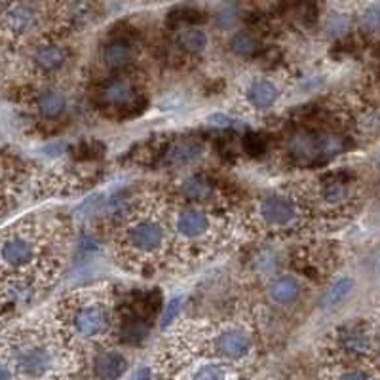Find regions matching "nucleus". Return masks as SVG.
<instances>
[{"instance_id": "1", "label": "nucleus", "mask_w": 380, "mask_h": 380, "mask_svg": "<svg viewBox=\"0 0 380 380\" xmlns=\"http://www.w3.org/2000/svg\"><path fill=\"white\" fill-rule=\"evenodd\" d=\"M170 224L160 213L152 210L135 211L128 217L122 230L124 253L139 257L141 261H152L154 257L168 253Z\"/></svg>"}, {"instance_id": "2", "label": "nucleus", "mask_w": 380, "mask_h": 380, "mask_svg": "<svg viewBox=\"0 0 380 380\" xmlns=\"http://www.w3.org/2000/svg\"><path fill=\"white\" fill-rule=\"evenodd\" d=\"M304 217V205L295 196L283 192H270L259 200L257 219L264 229L285 232L299 226Z\"/></svg>"}, {"instance_id": "3", "label": "nucleus", "mask_w": 380, "mask_h": 380, "mask_svg": "<svg viewBox=\"0 0 380 380\" xmlns=\"http://www.w3.org/2000/svg\"><path fill=\"white\" fill-rule=\"evenodd\" d=\"M171 229L175 236L184 243L208 242L213 234L215 221L205 208L186 205L173 213L171 217Z\"/></svg>"}, {"instance_id": "4", "label": "nucleus", "mask_w": 380, "mask_h": 380, "mask_svg": "<svg viewBox=\"0 0 380 380\" xmlns=\"http://www.w3.org/2000/svg\"><path fill=\"white\" fill-rule=\"evenodd\" d=\"M109 323H111L109 308L105 302L97 301V299L79 301V304L72 308V327L86 339H93V337L107 333Z\"/></svg>"}, {"instance_id": "5", "label": "nucleus", "mask_w": 380, "mask_h": 380, "mask_svg": "<svg viewBox=\"0 0 380 380\" xmlns=\"http://www.w3.org/2000/svg\"><path fill=\"white\" fill-rule=\"evenodd\" d=\"M2 266L6 270H27L36 264L39 243L27 232L6 234L2 240Z\"/></svg>"}, {"instance_id": "6", "label": "nucleus", "mask_w": 380, "mask_h": 380, "mask_svg": "<svg viewBox=\"0 0 380 380\" xmlns=\"http://www.w3.org/2000/svg\"><path fill=\"white\" fill-rule=\"evenodd\" d=\"M215 348L226 360H242L250 352L251 341L242 329H224L217 334Z\"/></svg>"}, {"instance_id": "7", "label": "nucleus", "mask_w": 380, "mask_h": 380, "mask_svg": "<svg viewBox=\"0 0 380 380\" xmlns=\"http://www.w3.org/2000/svg\"><path fill=\"white\" fill-rule=\"evenodd\" d=\"M280 99V86L270 79H259L251 82L245 90V103L255 111H266Z\"/></svg>"}, {"instance_id": "8", "label": "nucleus", "mask_w": 380, "mask_h": 380, "mask_svg": "<svg viewBox=\"0 0 380 380\" xmlns=\"http://www.w3.org/2000/svg\"><path fill=\"white\" fill-rule=\"evenodd\" d=\"M50 365H52V354L42 346L25 348L18 355V367H20L21 373L29 374V376H42V374H46Z\"/></svg>"}, {"instance_id": "9", "label": "nucleus", "mask_w": 380, "mask_h": 380, "mask_svg": "<svg viewBox=\"0 0 380 380\" xmlns=\"http://www.w3.org/2000/svg\"><path fill=\"white\" fill-rule=\"evenodd\" d=\"M352 190L342 181H329V183L320 184L318 189V203L323 210H339L344 208L350 202Z\"/></svg>"}, {"instance_id": "10", "label": "nucleus", "mask_w": 380, "mask_h": 380, "mask_svg": "<svg viewBox=\"0 0 380 380\" xmlns=\"http://www.w3.org/2000/svg\"><path fill=\"white\" fill-rule=\"evenodd\" d=\"M301 293V282L297 278H293V276H280V278H276L274 282L270 283L269 287L270 299L276 304H282V306H287V304H293V302L299 301Z\"/></svg>"}, {"instance_id": "11", "label": "nucleus", "mask_w": 380, "mask_h": 380, "mask_svg": "<svg viewBox=\"0 0 380 380\" xmlns=\"http://www.w3.org/2000/svg\"><path fill=\"white\" fill-rule=\"evenodd\" d=\"M103 101H105V105L116 107L118 111H125L135 105L137 93L133 90V86L124 80H114L111 84H107V88L103 90Z\"/></svg>"}, {"instance_id": "12", "label": "nucleus", "mask_w": 380, "mask_h": 380, "mask_svg": "<svg viewBox=\"0 0 380 380\" xmlns=\"http://www.w3.org/2000/svg\"><path fill=\"white\" fill-rule=\"evenodd\" d=\"M65 60L67 53L63 48L57 46V44H46V46H40L34 52L33 63L36 71L52 74V72L61 71V67L65 65Z\"/></svg>"}, {"instance_id": "13", "label": "nucleus", "mask_w": 380, "mask_h": 380, "mask_svg": "<svg viewBox=\"0 0 380 380\" xmlns=\"http://www.w3.org/2000/svg\"><path fill=\"white\" fill-rule=\"evenodd\" d=\"M4 25L12 34H25L36 25V13L29 6H13L4 15Z\"/></svg>"}, {"instance_id": "14", "label": "nucleus", "mask_w": 380, "mask_h": 380, "mask_svg": "<svg viewBox=\"0 0 380 380\" xmlns=\"http://www.w3.org/2000/svg\"><path fill=\"white\" fill-rule=\"evenodd\" d=\"M179 190L186 200L196 203H205L215 198L213 184L205 177H200V175H192V177L184 179L183 183L179 184Z\"/></svg>"}, {"instance_id": "15", "label": "nucleus", "mask_w": 380, "mask_h": 380, "mask_svg": "<svg viewBox=\"0 0 380 380\" xmlns=\"http://www.w3.org/2000/svg\"><path fill=\"white\" fill-rule=\"evenodd\" d=\"M93 369H95V374H97L99 379L116 380L125 373L128 361H125L124 355L118 354V352H105V354H101L97 360H95Z\"/></svg>"}, {"instance_id": "16", "label": "nucleus", "mask_w": 380, "mask_h": 380, "mask_svg": "<svg viewBox=\"0 0 380 380\" xmlns=\"http://www.w3.org/2000/svg\"><path fill=\"white\" fill-rule=\"evenodd\" d=\"M67 109L65 95L57 90H46L36 97V111L44 118H60Z\"/></svg>"}, {"instance_id": "17", "label": "nucleus", "mask_w": 380, "mask_h": 380, "mask_svg": "<svg viewBox=\"0 0 380 380\" xmlns=\"http://www.w3.org/2000/svg\"><path fill=\"white\" fill-rule=\"evenodd\" d=\"M133 60V50L128 42H122V40H116V42H111L107 44L105 50H103V63H105L107 69H124L128 67Z\"/></svg>"}, {"instance_id": "18", "label": "nucleus", "mask_w": 380, "mask_h": 380, "mask_svg": "<svg viewBox=\"0 0 380 380\" xmlns=\"http://www.w3.org/2000/svg\"><path fill=\"white\" fill-rule=\"evenodd\" d=\"M203 144L198 143V141H192V139H186V141H181V143L173 144L171 147L170 154H168V164L171 165H184L194 162L198 158L202 156Z\"/></svg>"}, {"instance_id": "19", "label": "nucleus", "mask_w": 380, "mask_h": 380, "mask_svg": "<svg viewBox=\"0 0 380 380\" xmlns=\"http://www.w3.org/2000/svg\"><path fill=\"white\" fill-rule=\"evenodd\" d=\"M355 283L354 280L350 278V276H344V278H339V280H334L329 289L325 291V295H323V306L325 308H333V306H339L342 301H346V297L354 291Z\"/></svg>"}, {"instance_id": "20", "label": "nucleus", "mask_w": 380, "mask_h": 380, "mask_svg": "<svg viewBox=\"0 0 380 380\" xmlns=\"http://www.w3.org/2000/svg\"><path fill=\"white\" fill-rule=\"evenodd\" d=\"M177 46L183 50L184 53H190V55H198L202 53L205 48H208V34L203 33L202 29H184L181 31L177 36Z\"/></svg>"}, {"instance_id": "21", "label": "nucleus", "mask_w": 380, "mask_h": 380, "mask_svg": "<svg viewBox=\"0 0 380 380\" xmlns=\"http://www.w3.org/2000/svg\"><path fill=\"white\" fill-rule=\"evenodd\" d=\"M341 344L348 354L361 355L367 352L369 339L367 334L363 333V331H360V329L350 327L341 333Z\"/></svg>"}, {"instance_id": "22", "label": "nucleus", "mask_w": 380, "mask_h": 380, "mask_svg": "<svg viewBox=\"0 0 380 380\" xmlns=\"http://www.w3.org/2000/svg\"><path fill=\"white\" fill-rule=\"evenodd\" d=\"M257 48H259L257 39L250 33H236L230 39V52L234 53L236 57L247 60L251 55H255Z\"/></svg>"}, {"instance_id": "23", "label": "nucleus", "mask_w": 380, "mask_h": 380, "mask_svg": "<svg viewBox=\"0 0 380 380\" xmlns=\"http://www.w3.org/2000/svg\"><path fill=\"white\" fill-rule=\"evenodd\" d=\"M147 334H149V323L144 320H139V318H133V320L124 323L120 339H122L125 344H139Z\"/></svg>"}, {"instance_id": "24", "label": "nucleus", "mask_w": 380, "mask_h": 380, "mask_svg": "<svg viewBox=\"0 0 380 380\" xmlns=\"http://www.w3.org/2000/svg\"><path fill=\"white\" fill-rule=\"evenodd\" d=\"M348 29H350V21H348L346 15H341V13L331 15L325 23V34L329 39H341L348 33Z\"/></svg>"}, {"instance_id": "25", "label": "nucleus", "mask_w": 380, "mask_h": 380, "mask_svg": "<svg viewBox=\"0 0 380 380\" xmlns=\"http://www.w3.org/2000/svg\"><path fill=\"white\" fill-rule=\"evenodd\" d=\"M238 21H240V12L234 6H224L215 13V25L223 31L236 27Z\"/></svg>"}, {"instance_id": "26", "label": "nucleus", "mask_w": 380, "mask_h": 380, "mask_svg": "<svg viewBox=\"0 0 380 380\" xmlns=\"http://www.w3.org/2000/svg\"><path fill=\"white\" fill-rule=\"evenodd\" d=\"M226 371L219 363H208L192 374V380H226Z\"/></svg>"}, {"instance_id": "27", "label": "nucleus", "mask_w": 380, "mask_h": 380, "mask_svg": "<svg viewBox=\"0 0 380 380\" xmlns=\"http://www.w3.org/2000/svg\"><path fill=\"white\" fill-rule=\"evenodd\" d=\"M361 25L371 33H380V6H371L361 13Z\"/></svg>"}, {"instance_id": "28", "label": "nucleus", "mask_w": 380, "mask_h": 380, "mask_svg": "<svg viewBox=\"0 0 380 380\" xmlns=\"http://www.w3.org/2000/svg\"><path fill=\"white\" fill-rule=\"evenodd\" d=\"M243 149H245V152L251 154V156H259V154H262L264 149H266V141H264V137L259 135V133H247L245 139H243Z\"/></svg>"}, {"instance_id": "29", "label": "nucleus", "mask_w": 380, "mask_h": 380, "mask_svg": "<svg viewBox=\"0 0 380 380\" xmlns=\"http://www.w3.org/2000/svg\"><path fill=\"white\" fill-rule=\"evenodd\" d=\"M181 306H183V297H173L168 306H165L164 314H162V320H160V325L162 327H168L171 321L177 318V314L181 312Z\"/></svg>"}, {"instance_id": "30", "label": "nucleus", "mask_w": 380, "mask_h": 380, "mask_svg": "<svg viewBox=\"0 0 380 380\" xmlns=\"http://www.w3.org/2000/svg\"><path fill=\"white\" fill-rule=\"evenodd\" d=\"M341 380H371L365 373H361V371H350V373L342 374Z\"/></svg>"}, {"instance_id": "31", "label": "nucleus", "mask_w": 380, "mask_h": 380, "mask_svg": "<svg viewBox=\"0 0 380 380\" xmlns=\"http://www.w3.org/2000/svg\"><path fill=\"white\" fill-rule=\"evenodd\" d=\"M135 380H149V371H147V369H141V371L135 374Z\"/></svg>"}, {"instance_id": "32", "label": "nucleus", "mask_w": 380, "mask_h": 380, "mask_svg": "<svg viewBox=\"0 0 380 380\" xmlns=\"http://www.w3.org/2000/svg\"><path fill=\"white\" fill-rule=\"evenodd\" d=\"M379 355H380V348H379Z\"/></svg>"}]
</instances>
